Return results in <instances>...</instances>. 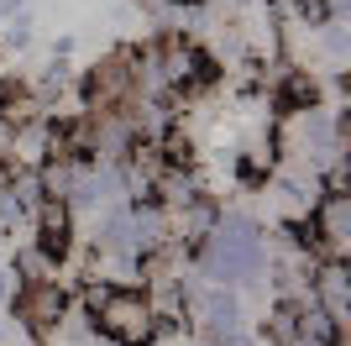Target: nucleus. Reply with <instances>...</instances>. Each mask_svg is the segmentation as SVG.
<instances>
[{
	"label": "nucleus",
	"instance_id": "obj_2",
	"mask_svg": "<svg viewBox=\"0 0 351 346\" xmlns=\"http://www.w3.org/2000/svg\"><path fill=\"white\" fill-rule=\"evenodd\" d=\"M304 242L315 257H346L351 252V194L346 189H320V200L304 220Z\"/></svg>",
	"mask_w": 351,
	"mask_h": 346
},
{
	"label": "nucleus",
	"instance_id": "obj_8",
	"mask_svg": "<svg viewBox=\"0 0 351 346\" xmlns=\"http://www.w3.org/2000/svg\"><path fill=\"white\" fill-rule=\"evenodd\" d=\"M184 346H215V341H184Z\"/></svg>",
	"mask_w": 351,
	"mask_h": 346
},
{
	"label": "nucleus",
	"instance_id": "obj_6",
	"mask_svg": "<svg viewBox=\"0 0 351 346\" xmlns=\"http://www.w3.org/2000/svg\"><path fill=\"white\" fill-rule=\"evenodd\" d=\"M11 273H16V288H21V284H53V278H58V262L47 257L43 246H21Z\"/></svg>",
	"mask_w": 351,
	"mask_h": 346
},
{
	"label": "nucleus",
	"instance_id": "obj_3",
	"mask_svg": "<svg viewBox=\"0 0 351 346\" xmlns=\"http://www.w3.org/2000/svg\"><path fill=\"white\" fill-rule=\"evenodd\" d=\"M11 304H16V320H21L27 336H53L63 325V315H69L63 278H53V284H21L11 294Z\"/></svg>",
	"mask_w": 351,
	"mask_h": 346
},
{
	"label": "nucleus",
	"instance_id": "obj_5",
	"mask_svg": "<svg viewBox=\"0 0 351 346\" xmlns=\"http://www.w3.org/2000/svg\"><path fill=\"white\" fill-rule=\"evenodd\" d=\"M32 220H37V246L63 268V257H69V246H73V210H69V200L43 194V200L32 205Z\"/></svg>",
	"mask_w": 351,
	"mask_h": 346
},
{
	"label": "nucleus",
	"instance_id": "obj_4",
	"mask_svg": "<svg viewBox=\"0 0 351 346\" xmlns=\"http://www.w3.org/2000/svg\"><path fill=\"white\" fill-rule=\"evenodd\" d=\"M309 294L336 325H351V273L346 257H320L315 262V278H309Z\"/></svg>",
	"mask_w": 351,
	"mask_h": 346
},
{
	"label": "nucleus",
	"instance_id": "obj_1",
	"mask_svg": "<svg viewBox=\"0 0 351 346\" xmlns=\"http://www.w3.org/2000/svg\"><path fill=\"white\" fill-rule=\"evenodd\" d=\"M84 315L95 320V331L110 336L121 346H152V331H158V310L142 288L132 284H84Z\"/></svg>",
	"mask_w": 351,
	"mask_h": 346
},
{
	"label": "nucleus",
	"instance_id": "obj_7",
	"mask_svg": "<svg viewBox=\"0 0 351 346\" xmlns=\"http://www.w3.org/2000/svg\"><path fill=\"white\" fill-rule=\"evenodd\" d=\"M0 47H11V53L32 47V16L27 11H11L5 21H0Z\"/></svg>",
	"mask_w": 351,
	"mask_h": 346
}]
</instances>
